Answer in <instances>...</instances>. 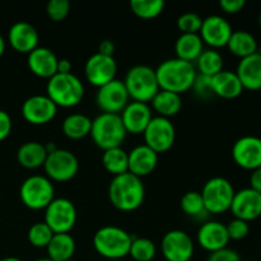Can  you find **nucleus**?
I'll list each match as a JSON object with an SVG mask.
<instances>
[{"mask_svg": "<svg viewBox=\"0 0 261 261\" xmlns=\"http://www.w3.org/2000/svg\"><path fill=\"white\" fill-rule=\"evenodd\" d=\"M155 75L160 89L181 94L193 88L198 71L193 63L175 58L161 63L155 69Z\"/></svg>", "mask_w": 261, "mask_h": 261, "instance_id": "1", "label": "nucleus"}, {"mask_svg": "<svg viewBox=\"0 0 261 261\" xmlns=\"http://www.w3.org/2000/svg\"><path fill=\"white\" fill-rule=\"evenodd\" d=\"M259 24H260V27H261V13H260V15H259Z\"/></svg>", "mask_w": 261, "mask_h": 261, "instance_id": "52", "label": "nucleus"}, {"mask_svg": "<svg viewBox=\"0 0 261 261\" xmlns=\"http://www.w3.org/2000/svg\"><path fill=\"white\" fill-rule=\"evenodd\" d=\"M54 232L51 231L50 227L45 223V222H37V223L32 224L28 229V241L33 247L37 249H43L47 247L48 242L51 241L54 236Z\"/></svg>", "mask_w": 261, "mask_h": 261, "instance_id": "37", "label": "nucleus"}, {"mask_svg": "<svg viewBox=\"0 0 261 261\" xmlns=\"http://www.w3.org/2000/svg\"><path fill=\"white\" fill-rule=\"evenodd\" d=\"M46 96L58 107H74L79 105L84 96L83 82L73 73H56L48 79Z\"/></svg>", "mask_w": 261, "mask_h": 261, "instance_id": "4", "label": "nucleus"}, {"mask_svg": "<svg viewBox=\"0 0 261 261\" xmlns=\"http://www.w3.org/2000/svg\"><path fill=\"white\" fill-rule=\"evenodd\" d=\"M206 261H242V260L241 257H240V255L237 254L234 250L226 247V249H222L219 250V251L212 252Z\"/></svg>", "mask_w": 261, "mask_h": 261, "instance_id": "42", "label": "nucleus"}, {"mask_svg": "<svg viewBox=\"0 0 261 261\" xmlns=\"http://www.w3.org/2000/svg\"><path fill=\"white\" fill-rule=\"evenodd\" d=\"M204 51V42L199 33H181L175 43L176 58L193 63Z\"/></svg>", "mask_w": 261, "mask_h": 261, "instance_id": "26", "label": "nucleus"}, {"mask_svg": "<svg viewBox=\"0 0 261 261\" xmlns=\"http://www.w3.org/2000/svg\"><path fill=\"white\" fill-rule=\"evenodd\" d=\"M58 114V106L46 94H35L23 102L22 116L28 124L46 125Z\"/></svg>", "mask_w": 261, "mask_h": 261, "instance_id": "15", "label": "nucleus"}, {"mask_svg": "<svg viewBox=\"0 0 261 261\" xmlns=\"http://www.w3.org/2000/svg\"><path fill=\"white\" fill-rule=\"evenodd\" d=\"M158 163V154L145 144L138 145L127 153V170L132 175L142 178L150 175Z\"/></svg>", "mask_w": 261, "mask_h": 261, "instance_id": "22", "label": "nucleus"}, {"mask_svg": "<svg viewBox=\"0 0 261 261\" xmlns=\"http://www.w3.org/2000/svg\"><path fill=\"white\" fill-rule=\"evenodd\" d=\"M102 163H103V167L106 168L107 172L114 176L129 172V170H127V152H125L121 147L103 150Z\"/></svg>", "mask_w": 261, "mask_h": 261, "instance_id": "33", "label": "nucleus"}, {"mask_svg": "<svg viewBox=\"0 0 261 261\" xmlns=\"http://www.w3.org/2000/svg\"><path fill=\"white\" fill-rule=\"evenodd\" d=\"M212 91L213 94L224 99H234L241 96L244 87L237 76L236 71L222 70L212 76Z\"/></svg>", "mask_w": 261, "mask_h": 261, "instance_id": "25", "label": "nucleus"}, {"mask_svg": "<svg viewBox=\"0 0 261 261\" xmlns=\"http://www.w3.org/2000/svg\"><path fill=\"white\" fill-rule=\"evenodd\" d=\"M180 206L186 216L193 217V218L200 219L209 214L199 191H188L186 194H184L180 201Z\"/></svg>", "mask_w": 261, "mask_h": 261, "instance_id": "34", "label": "nucleus"}, {"mask_svg": "<svg viewBox=\"0 0 261 261\" xmlns=\"http://www.w3.org/2000/svg\"><path fill=\"white\" fill-rule=\"evenodd\" d=\"M97 53L102 54V55L107 56H114L115 53V43L111 40H103L99 42L98 45V51Z\"/></svg>", "mask_w": 261, "mask_h": 261, "instance_id": "45", "label": "nucleus"}, {"mask_svg": "<svg viewBox=\"0 0 261 261\" xmlns=\"http://www.w3.org/2000/svg\"><path fill=\"white\" fill-rule=\"evenodd\" d=\"M157 254L154 242L145 237H133L129 255L134 261H152Z\"/></svg>", "mask_w": 261, "mask_h": 261, "instance_id": "36", "label": "nucleus"}, {"mask_svg": "<svg viewBox=\"0 0 261 261\" xmlns=\"http://www.w3.org/2000/svg\"><path fill=\"white\" fill-rule=\"evenodd\" d=\"M165 5L163 0H132L130 9L142 19H153L163 12Z\"/></svg>", "mask_w": 261, "mask_h": 261, "instance_id": "35", "label": "nucleus"}, {"mask_svg": "<svg viewBox=\"0 0 261 261\" xmlns=\"http://www.w3.org/2000/svg\"><path fill=\"white\" fill-rule=\"evenodd\" d=\"M53 182L46 176L33 175L25 178L19 189V196L23 205L31 211H42L54 200Z\"/></svg>", "mask_w": 261, "mask_h": 261, "instance_id": "7", "label": "nucleus"}, {"mask_svg": "<svg viewBox=\"0 0 261 261\" xmlns=\"http://www.w3.org/2000/svg\"><path fill=\"white\" fill-rule=\"evenodd\" d=\"M4 51H5V40H4V37L2 36V33H0V58L3 56Z\"/></svg>", "mask_w": 261, "mask_h": 261, "instance_id": "49", "label": "nucleus"}, {"mask_svg": "<svg viewBox=\"0 0 261 261\" xmlns=\"http://www.w3.org/2000/svg\"><path fill=\"white\" fill-rule=\"evenodd\" d=\"M143 135H144V144L154 150L157 154H161L173 147L176 130L170 119L157 116L150 120Z\"/></svg>", "mask_w": 261, "mask_h": 261, "instance_id": "11", "label": "nucleus"}, {"mask_svg": "<svg viewBox=\"0 0 261 261\" xmlns=\"http://www.w3.org/2000/svg\"><path fill=\"white\" fill-rule=\"evenodd\" d=\"M66 261H75V260H73V259H70V260H66Z\"/></svg>", "mask_w": 261, "mask_h": 261, "instance_id": "53", "label": "nucleus"}, {"mask_svg": "<svg viewBox=\"0 0 261 261\" xmlns=\"http://www.w3.org/2000/svg\"><path fill=\"white\" fill-rule=\"evenodd\" d=\"M231 213L234 218L245 222H251L261 217V194L251 188L242 189L234 193L232 200Z\"/></svg>", "mask_w": 261, "mask_h": 261, "instance_id": "18", "label": "nucleus"}, {"mask_svg": "<svg viewBox=\"0 0 261 261\" xmlns=\"http://www.w3.org/2000/svg\"><path fill=\"white\" fill-rule=\"evenodd\" d=\"M245 5H246L245 0H221L219 2V7L227 14H236V13H240L244 9Z\"/></svg>", "mask_w": 261, "mask_h": 261, "instance_id": "43", "label": "nucleus"}, {"mask_svg": "<svg viewBox=\"0 0 261 261\" xmlns=\"http://www.w3.org/2000/svg\"><path fill=\"white\" fill-rule=\"evenodd\" d=\"M227 47L234 56L244 59L257 53V41L247 31H233L228 43H227Z\"/></svg>", "mask_w": 261, "mask_h": 261, "instance_id": "30", "label": "nucleus"}, {"mask_svg": "<svg viewBox=\"0 0 261 261\" xmlns=\"http://www.w3.org/2000/svg\"><path fill=\"white\" fill-rule=\"evenodd\" d=\"M43 145H45V149H46V152H47V154H50V153H54L56 149H59L58 145H56L54 142H48V143H46V144H43Z\"/></svg>", "mask_w": 261, "mask_h": 261, "instance_id": "48", "label": "nucleus"}, {"mask_svg": "<svg viewBox=\"0 0 261 261\" xmlns=\"http://www.w3.org/2000/svg\"><path fill=\"white\" fill-rule=\"evenodd\" d=\"M116 73L117 64L114 56L102 55L99 53L89 56L84 65V74H86L87 81L97 88L116 79L115 78Z\"/></svg>", "mask_w": 261, "mask_h": 261, "instance_id": "14", "label": "nucleus"}, {"mask_svg": "<svg viewBox=\"0 0 261 261\" xmlns=\"http://www.w3.org/2000/svg\"><path fill=\"white\" fill-rule=\"evenodd\" d=\"M232 158L244 170L261 168V138L246 135L237 139L232 147Z\"/></svg>", "mask_w": 261, "mask_h": 261, "instance_id": "16", "label": "nucleus"}, {"mask_svg": "<svg viewBox=\"0 0 261 261\" xmlns=\"http://www.w3.org/2000/svg\"><path fill=\"white\" fill-rule=\"evenodd\" d=\"M245 261H256V260H245Z\"/></svg>", "mask_w": 261, "mask_h": 261, "instance_id": "54", "label": "nucleus"}, {"mask_svg": "<svg viewBox=\"0 0 261 261\" xmlns=\"http://www.w3.org/2000/svg\"><path fill=\"white\" fill-rule=\"evenodd\" d=\"M232 32L233 30L226 18L213 14L204 18L199 36L204 43L216 50V48L226 47Z\"/></svg>", "mask_w": 261, "mask_h": 261, "instance_id": "17", "label": "nucleus"}, {"mask_svg": "<svg viewBox=\"0 0 261 261\" xmlns=\"http://www.w3.org/2000/svg\"><path fill=\"white\" fill-rule=\"evenodd\" d=\"M122 120L120 115L115 114H99L94 120H92L91 137L94 144L102 150L119 148L126 138Z\"/></svg>", "mask_w": 261, "mask_h": 261, "instance_id": "5", "label": "nucleus"}, {"mask_svg": "<svg viewBox=\"0 0 261 261\" xmlns=\"http://www.w3.org/2000/svg\"><path fill=\"white\" fill-rule=\"evenodd\" d=\"M145 198L142 178L130 172L114 176L109 186V199L121 212H134L140 208Z\"/></svg>", "mask_w": 261, "mask_h": 261, "instance_id": "2", "label": "nucleus"}, {"mask_svg": "<svg viewBox=\"0 0 261 261\" xmlns=\"http://www.w3.org/2000/svg\"><path fill=\"white\" fill-rule=\"evenodd\" d=\"M12 119L4 110H0V142L7 139L12 132Z\"/></svg>", "mask_w": 261, "mask_h": 261, "instance_id": "44", "label": "nucleus"}, {"mask_svg": "<svg viewBox=\"0 0 261 261\" xmlns=\"http://www.w3.org/2000/svg\"><path fill=\"white\" fill-rule=\"evenodd\" d=\"M212 78L211 76L201 75V74H198L195 78V82L193 84L194 92L198 97L200 98H206V97H211L213 94V91H212Z\"/></svg>", "mask_w": 261, "mask_h": 261, "instance_id": "41", "label": "nucleus"}, {"mask_svg": "<svg viewBox=\"0 0 261 261\" xmlns=\"http://www.w3.org/2000/svg\"><path fill=\"white\" fill-rule=\"evenodd\" d=\"M43 168L48 180L66 182L75 177L78 173L79 161L73 152L59 148L54 153L47 154Z\"/></svg>", "mask_w": 261, "mask_h": 261, "instance_id": "10", "label": "nucleus"}, {"mask_svg": "<svg viewBox=\"0 0 261 261\" xmlns=\"http://www.w3.org/2000/svg\"><path fill=\"white\" fill-rule=\"evenodd\" d=\"M226 227L227 232H228L229 240H234V241H240V240L246 239L250 233L249 223L245 221H241V219H232Z\"/></svg>", "mask_w": 261, "mask_h": 261, "instance_id": "40", "label": "nucleus"}, {"mask_svg": "<svg viewBox=\"0 0 261 261\" xmlns=\"http://www.w3.org/2000/svg\"><path fill=\"white\" fill-rule=\"evenodd\" d=\"M38 41H40V36H38L37 30L31 23L23 22V20L14 23L8 32V42L12 46L13 50L19 54L28 55L32 53L35 48L38 47Z\"/></svg>", "mask_w": 261, "mask_h": 261, "instance_id": "20", "label": "nucleus"}, {"mask_svg": "<svg viewBox=\"0 0 261 261\" xmlns=\"http://www.w3.org/2000/svg\"><path fill=\"white\" fill-rule=\"evenodd\" d=\"M129 94L124 82L114 79L110 83L99 87L96 94V103L103 114L120 115L129 103Z\"/></svg>", "mask_w": 261, "mask_h": 261, "instance_id": "12", "label": "nucleus"}, {"mask_svg": "<svg viewBox=\"0 0 261 261\" xmlns=\"http://www.w3.org/2000/svg\"><path fill=\"white\" fill-rule=\"evenodd\" d=\"M150 103H152V109L157 112L158 116L166 117V119L176 116L182 109L181 94L162 91V89H160V92L153 97Z\"/></svg>", "mask_w": 261, "mask_h": 261, "instance_id": "28", "label": "nucleus"}, {"mask_svg": "<svg viewBox=\"0 0 261 261\" xmlns=\"http://www.w3.org/2000/svg\"><path fill=\"white\" fill-rule=\"evenodd\" d=\"M236 74L244 89H261V53H255L247 58L241 59L237 65Z\"/></svg>", "mask_w": 261, "mask_h": 261, "instance_id": "24", "label": "nucleus"}, {"mask_svg": "<svg viewBox=\"0 0 261 261\" xmlns=\"http://www.w3.org/2000/svg\"><path fill=\"white\" fill-rule=\"evenodd\" d=\"M119 261H125V260H119Z\"/></svg>", "mask_w": 261, "mask_h": 261, "instance_id": "55", "label": "nucleus"}, {"mask_svg": "<svg viewBox=\"0 0 261 261\" xmlns=\"http://www.w3.org/2000/svg\"><path fill=\"white\" fill-rule=\"evenodd\" d=\"M201 24H203V18L198 13H184L177 18V28L181 33H199Z\"/></svg>", "mask_w": 261, "mask_h": 261, "instance_id": "38", "label": "nucleus"}, {"mask_svg": "<svg viewBox=\"0 0 261 261\" xmlns=\"http://www.w3.org/2000/svg\"><path fill=\"white\" fill-rule=\"evenodd\" d=\"M46 250L51 261L70 260L75 252V241L69 233H55Z\"/></svg>", "mask_w": 261, "mask_h": 261, "instance_id": "29", "label": "nucleus"}, {"mask_svg": "<svg viewBox=\"0 0 261 261\" xmlns=\"http://www.w3.org/2000/svg\"><path fill=\"white\" fill-rule=\"evenodd\" d=\"M196 237H198V244L211 254L226 249L228 242L231 241L226 224L217 221L204 222L199 228Z\"/></svg>", "mask_w": 261, "mask_h": 261, "instance_id": "19", "label": "nucleus"}, {"mask_svg": "<svg viewBox=\"0 0 261 261\" xmlns=\"http://www.w3.org/2000/svg\"><path fill=\"white\" fill-rule=\"evenodd\" d=\"M120 117L126 133L134 135L143 134L150 120L153 119L149 105L135 101L127 103V106L120 114Z\"/></svg>", "mask_w": 261, "mask_h": 261, "instance_id": "21", "label": "nucleus"}, {"mask_svg": "<svg viewBox=\"0 0 261 261\" xmlns=\"http://www.w3.org/2000/svg\"><path fill=\"white\" fill-rule=\"evenodd\" d=\"M36 261H51V260L48 259V257H45V259H38V260H36Z\"/></svg>", "mask_w": 261, "mask_h": 261, "instance_id": "51", "label": "nucleus"}, {"mask_svg": "<svg viewBox=\"0 0 261 261\" xmlns=\"http://www.w3.org/2000/svg\"><path fill=\"white\" fill-rule=\"evenodd\" d=\"M58 61L59 59L54 51L38 46L32 53L28 54L27 64L30 70L36 76L50 79L58 73Z\"/></svg>", "mask_w": 261, "mask_h": 261, "instance_id": "23", "label": "nucleus"}, {"mask_svg": "<svg viewBox=\"0 0 261 261\" xmlns=\"http://www.w3.org/2000/svg\"><path fill=\"white\" fill-rule=\"evenodd\" d=\"M46 157H47V152L45 149V145L38 142H27L18 148V163L27 170L43 167Z\"/></svg>", "mask_w": 261, "mask_h": 261, "instance_id": "27", "label": "nucleus"}, {"mask_svg": "<svg viewBox=\"0 0 261 261\" xmlns=\"http://www.w3.org/2000/svg\"><path fill=\"white\" fill-rule=\"evenodd\" d=\"M122 82L129 97L135 102L148 103L160 92L155 70L148 65L130 68Z\"/></svg>", "mask_w": 261, "mask_h": 261, "instance_id": "6", "label": "nucleus"}, {"mask_svg": "<svg viewBox=\"0 0 261 261\" xmlns=\"http://www.w3.org/2000/svg\"><path fill=\"white\" fill-rule=\"evenodd\" d=\"M161 251L167 261H190L194 255V241L181 229H172L163 236Z\"/></svg>", "mask_w": 261, "mask_h": 261, "instance_id": "13", "label": "nucleus"}, {"mask_svg": "<svg viewBox=\"0 0 261 261\" xmlns=\"http://www.w3.org/2000/svg\"><path fill=\"white\" fill-rule=\"evenodd\" d=\"M199 73L205 76H214L216 74L221 73L223 70V56L221 53L214 48L204 50L201 55L199 56L198 60L195 61Z\"/></svg>", "mask_w": 261, "mask_h": 261, "instance_id": "32", "label": "nucleus"}, {"mask_svg": "<svg viewBox=\"0 0 261 261\" xmlns=\"http://www.w3.org/2000/svg\"><path fill=\"white\" fill-rule=\"evenodd\" d=\"M0 261H23V260L18 259V257H14V256H8V257H4V259H2Z\"/></svg>", "mask_w": 261, "mask_h": 261, "instance_id": "50", "label": "nucleus"}, {"mask_svg": "<svg viewBox=\"0 0 261 261\" xmlns=\"http://www.w3.org/2000/svg\"><path fill=\"white\" fill-rule=\"evenodd\" d=\"M70 12V3L68 0H50L46 5V13L53 22H61Z\"/></svg>", "mask_w": 261, "mask_h": 261, "instance_id": "39", "label": "nucleus"}, {"mask_svg": "<svg viewBox=\"0 0 261 261\" xmlns=\"http://www.w3.org/2000/svg\"><path fill=\"white\" fill-rule=\"evenodd\" d=\"M92 120L84 114H71L65 117L61 129L69 139L79 140L91 134Z\"/></svg>", "mask_w": 261, "mask_h": 261, "instance_id": "31", "label": "nucleus"}, {"mask_svg": "<svg viewBox=\"0 0 261 261\" xmlns=\"http://www.w3.org/2000/svg\"><path fill=\"white\" fill-rule=\"evenodd\" d=\"M58 73L69 74L71 73V63L68 59H59L58 61Z\"/></svg>", "mask_w": 261, "mask_h": 261, "instance_id": "47", "label": "nucleus"}, {"mask_svg": "<svg viewBox=\"0 0 261 261\" xmlns=\"http://www.w3.org/2000/svg\"><path fill=\"white\" fill-rule=\"evenodd\" d=\"M234 193L233 186L227 178L213 177L206 181L200 194L209 214H222L231 208Z\"/></svg>", "mask_w": 261, "mask_h": 261, "instance_id": "8", "label": "nucleus"}, {"mask_svg": "<svg viewBox=\"0 0 261 261\" xmlns=\"http://www.w3.org/2000/svg\"><path fill=\"white\" fill-rule=\"evenodd\" d=\"M76 208L69 199H54L45 209V223L54 233H69L76 223Z\"/></svg>", "mask_w": 261, "mask_h": 261, "instance_id": "9", "label": "nucleus"}, {"mask_svg": "<svg viewBox=\"0 0 261 261\" xmlns=\"http://www.w3.org/2000/svg\"><path fill=\"white\" fill-rule=\"evenodd\" d=\"M250 188L261 194V168L252 171L250 176Z\"/></svg>", "mask_w": 261, "mask_h": 261, "instance_id": "46", "label": "nucleus"}, {"mask_svg": "<svg viewBox=\"0 0 261 261\" xmlns=\"http://www.w3.org/2000/svg\"><path fill=\"white\" fill-rule=\"evenodd\" d=\"M133 237L117 226H103L94 233L93 246L97 254L110 261L124 260L129 255Z\"/></svg>", "mask_w": 261, "mask_h": 261, "instance_id": "3", "label": "nucleus"}]
</instances>
